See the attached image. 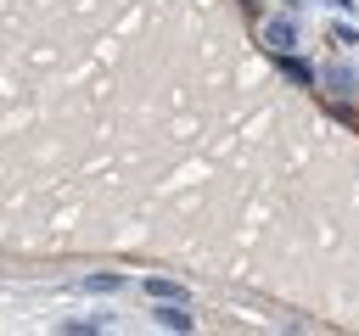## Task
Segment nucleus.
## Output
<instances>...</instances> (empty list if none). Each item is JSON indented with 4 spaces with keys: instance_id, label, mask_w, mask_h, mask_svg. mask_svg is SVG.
<instances>
[{
    "instance_id": "1",
    "label": "nucleus",
    "mask_w": 359,
    "mask_h": 336,
    "mask_svg": "<svg viewBox=\"0 0 359 336\" xmlns=\"http://www.w3.org/2000/svg\"><path fill=\"white\" fill-rule=\"evenodd\" d=\"M157 325H168V330H191V325H196V319H191V314H185V302H180V297H168V302H163V308H157Z\"/></svg>"
},
{
    "instance_id": "4",
    "label": "nucleus",
    "mask_w": 359,
    "mask_h": 336,
    "mask_svg": "<svg viewBox=\"0 0 359 336\" xmlns=\"http://www.w3.org/2000/svg\"><path fill=\"white\" fill-rule=\"evenodd\" d=\"M146 291H151V297H180V302H185V286H174V280H146Z\"/></svg>"
},
{
    "instance_id": "3",
    "label": "nucleus",
    "mask_w": 359,
    "mask_h": 336,
    "mask_svg": "<svg viewBox=\"0 0 359 336\" xmlns=\"http://www.w3.org/2000/svg\"><path fill=\"white\" fill-rule=\"evenodd\" d=\"M280 73H286V78H297V84H314V73H309L297 56H286V50H280Z\"/></svg>"
},
{
    "instance_id": "2",
    "label": "nucleus",
    "mask_w": 359,
    "mask_h": 336,
    "mask_svg": "<svg viewBox=\"0 0 359 336\" xmlns=\"http://www.w3.org/2000/svg\"><path fill=\"white\" fill-rule=\"evenodd\" d=\"M264 39H269V50H275V56H280V50H292V28H286V22H269V28H264Z\"/></svg>"
}]
</instances>
